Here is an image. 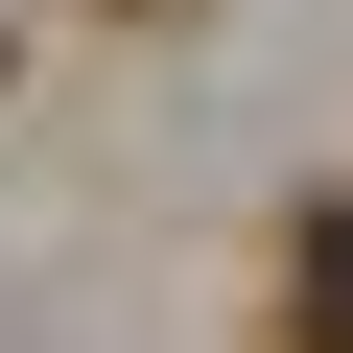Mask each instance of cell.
<instances>
[{
	"mask_svg": "<svg viewBox=\"0 0 353 353\" xmlns=\"http://www.w3.org/2000/svg\"><path fill=\"white\" fill-rule=\"evenodd\" d=\"M118 24H165V0H118Z\"/></svg>",
	"mask_w": 353,
	"mask_h": 353,
	"instance_id": "1",
	"label": "cell"
}]
</instances>
